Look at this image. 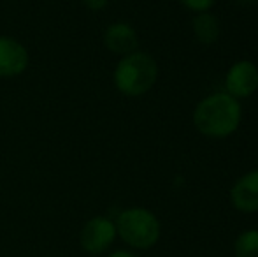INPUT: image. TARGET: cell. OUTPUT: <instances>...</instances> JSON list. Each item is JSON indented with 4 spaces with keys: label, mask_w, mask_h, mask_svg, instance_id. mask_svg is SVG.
<instances>
[{
    "label": "cell",
    "mask_w": 258,
    "mask_h": 257,
    "mask_svg": "<svg viewBox=\"0 0 258 257\" xmlns=\"http://www.w3.org/2000/svg\"><path fill=\"white\" fill-rule=\"evenodd\" d=\"M241 118V104L227 92H216L204 97L194 111V125L197 130L214 139H223L234 134L239 129Z\"/></svg>",
    "instance_id": "1"
},
{
    "label": "cell",
    "mask_w": 258,
    "mask_h": 257,
    "mask_svg": "<svg viewBox=\"0 0 258 257\" xmlns=\"http://www.w3.org/2000/svg\"><path fill=\"white\" fill-rule=\"evenodd\" d=\"M158 78L155 59L144 52H134L123 57L114 69V85L123 95L141 97L153 88Z\"/></svg>",
    "instance_id": "2"
},
{
    "label": "cell",
    "mask_w": 258,
    "mask_h": 257,
    "mask_svg": "<svg viewBox=\"0 0 258 257\" xmlns=\"http://www.w3.org/2000/svg\"><path fill=\"white\" fill-rule=\"evenodd\" d=\"M116 233L128 247L148 250L160 240V222L153 212L146 208H126L116 219Z\"/></svg>",
    "instance_id": "3"
},
{
    "label": "cell",
    "mask_w": 258,
    "mask_h": 257,
    "mask_svg": "<svg viewBox=\"0 0 258 257\" xmlns=\"http://www.w3.org/2000/svg\"><path fill=\"white\" fill-rule=\"evenodd\" d=\"M116 236V224L107 217H93L85 224L81 231V248L85 252L92 255H99L105 252L107 248H111V245L114 243Z\"/></svg>",
    "instance_id": "4"
},
{
    "label": "cell",
    "mask_w": 258,
    "mask_h": 257,
    "mask_svg": "<svg viewBox=\"0 0 258 257\" xmlns=\"http://www.w3.org/2000/svg\"><path fill=\"white\" fill-rule=\"evenodd\" d=\"M225 88L234 99H248L258 90V67L249 60H239L225 76Z\"/></svg>",
    "instance_id": "5"
},
{
    "label": "cell",
    "mask_w": 258,
    "mask_h": 257,
    "mask_svg": "<svg viewBox=\"0 0 258 257\" xmlns=\"http://www.w3.org/2000/svg\"><path fill=\"white\" fill-rule=\"evenodd\" d=\"M28 52L13 37L0 35V78H13L27 69Z\"/></svg>",
    "instance_id": "6"
},
{
    "label": "cell",
    "mask_w": 258,
    "mask_h": 257,
    "mask_svg": "<svg viewBox=\"0 0 258 257\" xmlns=\"http://www.w3.org/2000/svg\"><path fill=\"white\" fill-rule=\"evenodd\" d=\"M230 202L242 213L258 212V169L242 175L230 189Z\"/></svg>",
    "instance_id": "7"
},
{
    "label": "cell",
    "mask_w": 258,
    "mask_h": 257,
    "mask_svg": "<svg viewBox=\"0 0 258 257\" xmlns=\"http://www.w3.org/2000/svg\"><path fill=\"white\" fill-rule=\"evenodd\" d=\"M104 44L116 55H130L137 49V34L128 23H112L104 34Z\"/></svg>",
    "instance_id": "8"
},
{
    "label": "cell",
    "mask_w": 258,
    "mask_h": 257,
    "mask_svg": "<svg viewBox=\"0 0 258 257\" xmlns=\"http://www.w3.org/2000/svg\"><path fill=\"white\" fill-rule=\"evenodd\" d=\"M194 35L201 44H213L216 42V39L220 37V23H218L216 16L211 14L209 11L206 13H197V16L194 18Z\"/></svg>",
    "instance_id": "9"
},
{
    "label": "cell",
    "mask_w": 258,
    "mask_h": 257,
    "mask_svg": "<svg viewBox=\"0 0 258 257\" xmlns=\"http://www.w3.org/2000/svg\"><path fill=\"white\" fill-rule=\"evenodd\" d=\"M235 257H258V229H248L234 243Z\"/></svg>",
    "instance_id": "10"
},
{
    "label": "cell",
    "mask_w": 258,
    "mask_h": 257,
    "mask_svg": "<svg viewBox=\"0 0 258 257\" xmlns=\"http://www.w3.org/2000/svg\"><path fill=\"white\" fill-rule=\"evenodd\" d=\"M177 2L186 7V9L194 11V13H206L214 6L216 0H177Z\"/></svg>",
    "instance_id": "11"
},
{
    "label": "cell",
    "mask_w": 258,
    "mask_h": 257,
    "mask_svg": "<svg viewBox=\"0 0 258 257\" xmlns=\"http://www.w3.org/2000/svg\"><path fill=\"white\" fill-rule=\"evenodd\" d=\"M107 2L109 0H83V4H85L90 11H102L104 7L107 6Z\"/></svg>",
    "instance_id": "12"
},
{
    "label": "cell",
    "mask_w": 258,
    "mask_h": 257,
    "mask_svg": "<svg viewBox=\"0 0 258 257\" xmlns=\"http://www.w3.org/2000/svg\"><path fill=\"white\" fill-rule=\"evenodd\" d=\"M109 257H137V255L130 250H114L112 254H109Z\"/></svg>",
    "instance_id": "13"
},
{
    "label": "cell",
    "mask_w": 258,
    "mask_h": 257,
    "mask_svg": "<svg viewBox=\"0 0 258 257\" xmlns=\"http://www.w3.org/2000/svg\"><path fill=\"white\" fill-rule=\"evenodd\" d=\"M237 2H241V4H251V2H255V0H237Z\"/></svg>",
    "instance_id": "14"
}]
</instances>
